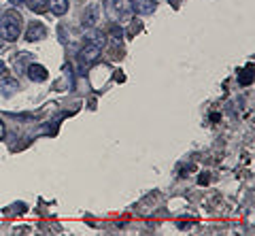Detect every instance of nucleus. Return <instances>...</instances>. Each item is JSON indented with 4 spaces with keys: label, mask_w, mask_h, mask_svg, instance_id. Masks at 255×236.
<instances>
[{
    "label": "nucleus",
    "mask_w": 255,
    "mask_h": 236,
    "mask_svg": "<svg viewBox=\"0 0 255 236\" xmlns=\"http://www.w3.org/2000/svg\"><path fill=\"white\" fill-rule=\"evenodd\" d=\"M21 34V15L17 11H6L0 19V38L6 43L17 41Z\"/></svg>",
    "instance_id": "f257e3e1"
},
{
    "label": "nucleus",
    "mask_w": 255,
    "mask_h": 236,
    "mask_svg": "<svg viewBox=\"0 0 255 236\" xmlns=\"http://www.w3.org/2000/svg\"><path fill=\"white\" fill-rule=\"evenodd\" d=\"M105 11L113 21H126L132 17L134 4H132V0H107Z\"/></svg>",
    "instance_id": "f03ea898"
},
{
    "label": "nucleus",
    "mask_w": 255,
    "mask_h": 236,
    "mask_svg": "<svg viewBox=\"0 0 255 236\" xmlns=\"http://www.w3.org/2000/svg\"><path fill=\"white\" fill-rule=\"evenodd\" d=\"M45 34H47V28L43 26V23L32 21L28 26V30H26V41H30V43L32 41H43Z\"/></svg>",
    "instance_id": "7ed1b4c3"
},
{
    "label": "nucleus",
    "mask_w": 255,
    "mask_h": 236,
    "mask_svg": "<svg viewBox=\"0 0 255 236\" xmlns=\"http://www.w3.org/2000/svg\"><path fill=\"white\" fill-rule=\"evenodd\" d=\"M85 43H92V45H96V47H105V43H107V36L100 32V30H96L94 26L92 28H87V32H85Z\"/></svg>",
    "instance_id": "20e7f679"
},
{
    "label": "nucleus",
    "mask_w": 255,
    "mask_h": 236,
    "mask_svg": "<svg viewBox=\"0 0 255 236\" xmlns=\"http://www.w3.org/2000/svg\"><path fill=\"white\" fill-rule=\"evenodd\" d=\"M100 47H96L92 43H85L83 45V49H81V62H85V64H90V62H94L96 58L100 56Z\"/></svg>",
    "instance_id": "39448f33"
},
{
    "label": "nucleus",
    "mask_w": 255,
    "mask_h": 236,
    "mask_svg": "<svg viewBox=\"0 0 255 236\" xmlns=\"http://www.w3.org/2000/svg\"><path fill=\"white\" fill-rule=\"evenodd\" d=\"M26 73H28L30 81H36V83H41V81H45V79H47V68L41 66V64H30Z\"/></svg>",
    "instance_id": "423d86ee"
},
{
    "label": "nucleus",
    "mask_w": 255,
    "mask_h": 236,
    "mask_svg": "<svg viewBox=\"0 0 255 236\" xmlns=\"http://www.w3.org/2000/svg\"><path fill=\"white\" fill-rule=\"evenodd\" d=\"M134 11L140 15H149L155 11V0H134Z\"/></svg>",
    "instance_id": "0eeeda50"
},
{
    "label": "nucleus",
    "mask_w": 255,
    "mask_h": 236,
    "mask_svg": "<svg viewBox=\"0 0 255 236\" xmlns=\"http://www.w3.org/2000/svg\"><path fill=\"white\" fill-rule=\"evenodd\" d=\"M96 21H98V6L92 4L90 9H85V13H83V26L92 28V26H96Z\"/></svg>",
    "instance_id": "6e6552de"
},
{
    "label": "nucleus",
    "mask_w": 255,
    "mask_h": 236,
    "mask_svg": "<svg viewBox=\"0 0 255 236\" xmlns=\"http://www.w3.org/2000/svg\"><path fill=\"white\" fill-rule=\"evenodd\" d=\"M49 9L53 15L62 17V15L68 13V0H49Z\"/></svg>",
    "instance_id": "1a4fd4ad"
},
{
    "label": "nucleus",
    "mask_w": 255,
    "mask_h": 236,
    "mask_svg": "<svg viewBox=\"0 0 255 236\" xmlns=\"http://www.w3.org/2000/svg\"><path fill=\"white\" fill-rule=\"evenodd\" d=\"M23 2H26L28 9L34 11V13H45L49 9V0H23Z\"/></svg>",
    "instance_id": "9d476101"
},
{
    "label": "nucleus",
    "mask_w": 255,
    "mask_h": 236,
    "mask_svg": "<svg viewBox=\"0 0 255 236\" xmlns=\"http://www.w3.org/2000/svg\"><path fill=\"white\" fill-rule=\"evenodd\" d=\"M17 88H19V83H17V79H4L2 81V94L4 96H11V94H15L17 92Z\"/></svg>",
    "instance_id": "9b49d317"
},
{
    "label": "nucleus",
    "mask_w": 255,
    "mask_h": 236,
    "mask_svg": "<svg viewBox=\"0 0 255 236\" xmlns=\"http://www.w3.org/2000/svg\"><path fill=\"white\" fill-rule=\"evenodd\" d=\"M251 77H253V68H251V66H247V68H245V73H243V75H238V83H241V85H249V83H251Z\"/></svg>",
    "instance_id": "f8f14e48"
},
{
    "label": "nucleus",
    "mask_w": 255,
    "mask_h": 236,
    "mask_svg": "<svg viewBox=\"0 0 255 236\" xmlns=\"http://www.w3.org/2000/svg\"><path fill=\"white\" fill-rule=\"evenodd\" d=\"M4 75H6V64L0 60V77H4Z\"/></svg>",
    "instance_id": "ddd939ff"
},
{
    "label": "nucleus",
    "mask_w": 255,
    "mask_h": 236,
    "mask_svg": "<svg viewBox=\"0 0 255 236\" xmlns=\"http://www.w3.org/2000/svg\"><path fill=\"white\" fill-rule=\"evenodd\" d=\"M0 138H4V125H2V121H0Z\"/></svg>",
    "instance_id": "4468645a"
},
{
    "label": "nucleus",
    "mask_w": 255,
    "mask_h": 236,
    "mask_svg": "<svg viewBox=\"0 0 255 236\" xmlns=\"http://www.w3.org/2000/svg\"><path fill=\"white\" fill-rule=\"evenodd\" d=\"M11 4H23V0H9Z\"/></svg>",
    "instance_id": "2eb2a0df"
}]
</instances>
